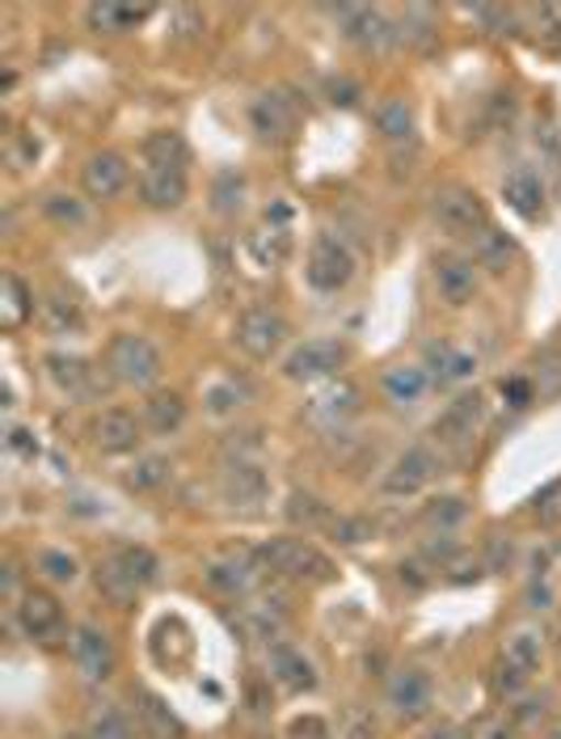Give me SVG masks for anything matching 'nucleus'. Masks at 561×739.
I'll return each mask as SVG.
<instances>
[{
	"label": "nucleus",
	"instance_id": "nucleus-1",
	"mask_svg": "<svg viewBox=\"0 0 561 739\" xmlns=\"http://www.w3.org/2000/svg\"><path fill=\"white\" fill-rule=\"evenodd\" d=\"M254 562H258V571H270V575L283 579H304V583H329L334 579V562L308 541H300V537H270V541L254 549Z\"/></svg>",
	"mask_w": 561,
	"mask_h": 739
},
{
	"label": "nucleus",
	"instance_id": "nucleus-2",
	"mask_svg": "<svg viewBox=\"0 0 561 739\" xmlns=\"http://www.w3.org/2000/svg\"><path fill=\"white\" fill-rule=\"evenodd\" d=\"M106 368L119 384L148 389L160 377V351L144 334H114L106 347Z\"/></svg>",
	"mask_w": 561,
	"mask_h": 739
},
{
	"label": "nucleus",
	"instance_id": "nucleus-3",
	"mask_svg": "<svg viewBox=\"0 0 561 739\" xmlns=\"http://www.w3.org/2000/svg\"><path fill=\"white\" fill-rule=\"evenodd\" d=\"M430 216H435V224H439L444 233H452V237H478V233L490 228V212H485L481 194L469 191V187H444V191H435Z\"/></svg>",
	"mask_w": 561,
	"mask_h": 739
},
{
	"label": "nucleus",
	"instance_id": "nucleus-4",
	"mask_svg": "<svg viewBox=\"0 0 561 739\" xmlns=\"http://www.w3.org/2000/svg\"><path fill=\"white\" fill-rule=\"evenodd\" d=\"M288 334H292L288 317L274 313V309H262V304H258V309H245L237 317V347L254 359H270L288 343Z\"/></svg>",
	"mask_w": 561,
	"mask_h": 739
},
{
	"label": "nucleus",
	"instance_id": "nucleus-5",
	"mask_svg": "<svg viewBox=\"0 0 561 739\" xmlns=\"http://www.w3.org/2000/svg\"><path fill=\"white\" fill-rule=\"evenodd\" d=\"M304 271H308V283H313L317 292H338V288H347L350 279H355V254H350L338 237L321 233L317 242L308 246Z\"/></svg>",
	"mask_w": 561,
	"mask_h": 739
},
{
	"label": "nucleus",
	"instance_id": "nucleus-6",
	"mask_svg": "<svg viewBox=\"0 0 561 739\" xmlns=\"http://www.w3.org/2000/svg\"><path fill=\"white\" fill-rule=\"evenodd\" d=\"M249 123L267 144H288L300 132V107L288 89H267L254 107H249Z\"/></svg>",
	"mask_w": 561,
	"mask_h": 739
},
{
	"label": "nucleus",
	"instance_id": "nucleus-7",
	"mask_svg": "<svg viewBox=\"0 0 561 739\" xmlns=\"http://www.w3.org/2000/svg\"><path fill=\"white\" fill-rule=\"evenodd\" d=\"M343 363H347V347H343V343H334V338H308V343H300L295 351H288L283 377L308 384V381H321V377H334Z\"/></svg>",
	"mask_w": 561,
	"mask_h": 739
},
{
	"label": "nucleus",
	"instance_id": "nucleus-8",
	"mask_svg": "<svg viewBox=\"0 0 561 739\" xmlns=\"http://www.w3.org/2000/svg\"><path fill=\"white\" fill-rule=\"evenodd\" d=\"M435 473H439V457L430 452L427 444H414V448H405L397 461H393V469L384 473L380 491L389 494V499H409V494L423 491Z\"/></svg>",
	"mask_w": 561,
	"mask_h": 739
},
{
	"label": "nucleus",
	"instance_id": "nucleus-9",
	"mask_svg": "<svg viewBox=\"0 0 561 739\" xmlns=\"http://www.w3.org/2000/svg\"><path fill=\"white\" fill-rule=\"evenodd\" d=\"M72 659H77L85 681H110V676H114V663H119L110 634L102 630V626H89V622L72 630Z\"/></svg>",
	"mask_w": 561,
	"mask_h": 739
},
{
	"label": "nucleus",
	"instance_id": "nucleus-10",
	"mask_svg": "<svg viewBox=\"0 0 561 739\" xmlns=\"http://www.w3.org/2000/svg\"><path fill=\"white\" fill-rule=\"evenodd\" d=\"M18 626L26 630V638L34 642H59V634H64V608L55 601L52 592H38V587H30L26 596L18 601Z\"/></svg>",
	"mask_w": 561,
	"mask_h": 739
},
{
	"label": "nucleus",
	"instance_id": "nucleus-11",
	"mask_svg": "<svg viewBox=\"0 0 561 739\" xmlns=\"http://www.w3.org/2000/svg\"><path fill=\"white\" fill-rule=\"evenodd\" d=\"M127 178H132V165L123 161L119 153H93V157L85 161V169H80V182H85V194H89V199H114V194H123Z\"/></svg>",
	"mask_w": 561,
	"mask_h": 739
},
{
	"label": "nucleus",
	"instance_id": "nucleus-12",
	"mask_svg": "<svg viewBox=\"0 0 561 739\" xmlns=\"http://www.w3.org/2000/svg\"><path fill=\"white\" fill-rule=\"evenodd\" d=\"M481 418H485V398H481L478 389L460 393V398L448 402V411L435 418V436L448 439V444H464L481 427Z\"/></svg>",
	"mask_w": 561,
	"mask_h": 739
},
{
	"label": "nucleus",
	"instance_id": "nucleus-13",
	"mask_svg": "<svg viewBox=\"0 0 561 739\" xmlns=\"http://www.w3.org/2000/svg\"><path fill=\"white\" fill-rule=\"evenodd\" d=\"M220 491H224V499L233 507H258V503H267L270 478L258 466H249V461H233L220 473Z\"/></svg>",
	"mask_w": 561,
	"mask_h": 739
},
{
	"label": "nucleus",
	"instance_id": "nucleus-14",
	"mask_svg": "<svg viewBox=\"0 0 561 739\" xmlns=\"http://www.w3.org/2000/svg\"><path fill=\"white\" fill-rule=\"evenodd\" d=\"M187 173L182 169H144L139 173V199L148 203V208H157V212H173V208H182L187 203Z\"/></svg>",
	"mask_w": 561,
	"mask_h": 739
},
{
	"label": "nucleus",
	"instance_id": "nucleus-15",
	"mask_svg": "<svg viewBox=\"0 0 561 739\" xmlns=\"http://www.w3.org/2000/svg\"><path fill=\"white\" fill-rule=\"evenodd\" d=\"M270 676L288 693H313L317 688V672L304 651H295L292 642H274L270 647Z\"/></svg>",
	"mask_w": 561,
	"mask_h": 739
},
{
	"label": "nucleus",
	"instance_id": "nucleus-16",
	"mask_svg": "<svg viewBox=\"0 0 561 739\" xmlns=\"http://www.w3.org/2000/svg\"><path fill=\"white\" fill-rule=\"evenodd\" d=\"M435 288H439V296L452 309L473 301L478 296V267H473V258H439L435 262Z\"/></svg>",
	"mask_w": 561,
	"mask_h": 739
},
{
	"label": "nucleus",
	"instance_id": "nucleus-17",
	"mask_svg": "<svg viewBox=\"0 0 561 739\" xmlns=\"http://www.w3.org/2000/svg\"><path fill=\"white\" fill-rule=\"evenodd\" d=\"M93 444L110 452V457H119V452H132L135 444H139V423H135L132 411H102L93 418Z\"/></svg>",
	"mask_w": 561,
	"mask_h": 739
},
{
	"label": "nucleus",
	"instance_id": "nucleus-18",
	"mask_svg": "<svg viewBox=\"0 0 561 739\" xmlns=\"http://www.w3.org/2000/svg\"><path fill=\"white\" fill-rule=\"evenodd\" d=\"M135 714H139V727H144V736L148 739H182L187 736L182 718L169 710V702L157 697V693H148V688L135 693Z\"/></svg>",
	"mask_w": 561,
	"mask_h": 739
},
{
	"label": "nucleus",
	"instance_id": "nucleus-19",
	"mask_svg": "<svg viewBox=\"0 0 561 739\" xmlns=\"http://www.w3.org/2000/svg\"><path fill=\"white\" fill-rule=\"evenodd\" d=\"M338 22H343V34H347L350 43H359V47H380L393 30L384 22V13L380 9H368V4H343L338 9Z\"/></svg>",
	"mask_w": 561,
	"mask_h": 739
},
{
	"label": "nucleus",
	"instance_id": "nucleus-20",
	"mask_svg": "<svg viewBox=\"0 0 561 739\" xmlns=\"http://www.w3.org/2000/svg\"><path fill=\"white\" fill-rule=\"evenodd\" d=\"M389 702H393V710L401 718H418V714H427L430 706V676L427 672H418V668H405L393 676V685H389Z\"/></svg>",
	"mask_w": 561,
	"mask_h": 739
},
{
	"label": "nucleus",
	"instance_id": "nucleus-21",
	"mask_svg": "<svg viewBox=\"0 0 561 739\" xmlns=\"http://www.w3.org/2000/svg\"><path fill=\"white\" fill-rule=\"evenodd\" d=\"M375 132L384 144H414L418 123H414V107L405 98H384L375 107Z\"/></svg>",
	"mask_w": 561,
	"mask_h": 739
},
{
	"label": "nucleus",
	"instance_id": "nucleus-22",
	"mask_svg": "<svg viewBox=\"0 0 561 739\" xmlns=\"http://www.w3.org/2000/svg\"><path fill=\"white\" fill-rule=\"evenodd\" d=\"M503 194H507V203L519 212L524 220H536L545 212V187H540V178H536L532 169H510L507 178H503Z\"/></svg>",
	"mask_w": 561,
	"mask_h": 739
},
{
	"label": "nucleus",
	"instance_id": "nucleus-23",
	"mask_svg": "<svg viewBox=\"0 0 561 739\" xmlns=\"http://www.w3.org/2000/svg\"><path fill=\"white\" fill-rule=\"evenodd\" d=\"M89 26L98 34H123V30H135L139 22L153 18L148 4H114V0H102V4H89Z\"/></svg>",
	"mask_w": 561,
	"mask_h": 739
},
{
	"label": "nucleus",
	"instance_id": "nucleus-24",
	"mask_svg": "<svg viewBox=\"0 0 561 739\" xmlns=\"http://www.w3.org/2000/svg\"><path fill=\"white\" fill-rule=\"evenodd\" d=\"M182 423H187V402H182V393L160 389V393H153V398L144 402V427H148L153 436H173Z\"/></svg>",
	"mask_w": 561,
	"mask_h": 739
},
{
	"label": "nucleus",
	"instance_id": "nucleus-25",
	"mask_svg": "<svg viewBox=\"0 0 561 739\" xmlns=\"http://www.w3.org/2000/svg\"><path fill=\"white\" fill-rule=\"evenodd\" d=\"M427 368L439 384H456V381H469V377L478 372V359L469 356V351H460V347H452V343H430Z\"/></svg>",
	"mask_w": 561,
	"mask_h": 739
},
{
	"label": "nucleus",
	"instance_id": "nucleus-26",
	"mask_svg": "<svg viewBox=\"0 0 561 739\" xmlns=\"http://www.w3.org/2000/svg\"><path fill=\"white\" fill-rule=\"evenodd\" d=\"M144 157H148L153 169H182V173H187L190 144L182 132L160 127V132H148V139H144Z\"/></svg>",
	"mask_w": 561,
	"mask_h": 739
},
{
	"label": "nucleus",
	"instance_id": "nucleus-27",
	"mask_svg": "<svg viewBox=\"0 0 561 739\" xmlns=\"http://www.w3.org/2000/svg\"><path fill=\"white\" fill-rule=\"evenodd\" d=\"M355 411H359V389L350 381L329 384V389H321L317 398L308 402V418H317V423H343Z\"/></svg>",
	"mask_w": 561,
	"mask_h": 739
},
{
	"label": "nucleus",
	"instance_id": "nucleus-28",
	"mask_svg": "<svg viewBox=\"0 0 561 739\" xmlns=\"http://www.w3.org/2000/svg\"><path fill=\"white\" fill-rule=\"evenodd\" d=\"M98 592H102V596H106L114 608H132L135 596H139L144 587H139V583H135V579L123 571V562L110 553V558H102V562H98Z\"/></svg>",
	"mask_w": 561,
	"mask_h": 739
},
{
	"label": "nucleus",
	"instance_id": "nucleus-29",
	"mask_svg": "<svg viewBox=\"0 0 561 739\" xmlns=\"http://www.w3.org/2000/svg\"><path fill=\"white\" fill-rule=\"evenodd\" d=\"M430 377L418 368V363H397L384 372V398L397 402V406H414L423 393H427Z\"/></svg>",
	"mask_w": 561,
	"mask_h": 739
},
{
	"label": "nucleus",
	"instance_id": "nucleus-30",
	"mask_svg": "<svg viewBox=\"0 0 561 739\" xmlns=\"http://www.w3.org/2000/svg\"><path fill=\"white\" fill-rule=\"evenodd\" d=\"M473 258L490 275H503L510 267V258H515V242L507 233H498V228H485V233L473 237Z\"/></svg>",
	"mask_w": 561,
	"mask_h": 739
},
{
	"label": "nucleus",
	"instance_id": "nucleus-31",
	"mask_svg": "<svg viewBox=\"0 0 561 739\" xmlns=\"http://www.w3.org/2000/svg\"><path fill=\"white\" fill-rule=\"evenodd\" d=\"M47 372H52V381L59 384V389H68V393H85V389H89V377H93V368L80 356H47Z\"/></svg>",
	"mask_w": 561,
	"mask_h": 739
},
{
	"label": "nucleus",
	"instance_id": "nucleus-32",
	"mask_svg": "<svg viewBox=\"0 0 561 739\" xmlns=\"http://www.w3.org/2000/svg\"><path fill=\"white\" fill-rule=\"evenodd\" d=\"M114 558L123 562V571L139 583V587H153L160 575V558L153 553V549H144V546H123V549H114Z\"/></svg>",
	"mask_w": 561,
	"mask_h": 739
},
{
	"label": "nucleus",
	"instance_id": "nucleus-33",
	"mask_svg": "<svg viewBox=\"0 0 561 739\" xmlns=\"http://www.w3.org/2000/svg\"><path fill=\"white\" fill-rule=\"evenodd\" d=\"M89 736L93 739H135L132 718L114 706H102V710L89 714Z\"/></svg>",
	"mask_w": 561,
	"mask_h": 739
},
{
	"label": "nucleus",
	"instance_id": "nucleus-34",
	"mask_svg": "<svg viewBox=\"0 0 561 739\" xmlns=\"http://www.w3.org/2000/svg\"><path fill=\"white\" fill-rule=\"evenodd\" d=\"M540 656H545V647H540V634H515L507 642V663L510 668H519L524 676H532L536 668H540Z\"/></svg>",
	"mask_w": 561,
	"mask_h": 739
},
{
	"label": "nucleus",
	"instance_id": "nucleus-35",
	"mask_svg": "<svg viewBox=\"0 0 561 739\" xmlns=\"http://www.w3.org/2000/svg\"><path fill=\"white\" fill-rule=\"evenodd\" d=\"M288 520H292V524H304V528H317V524H329L334 516H329V507L321 503L317 494L295 491L292 499H288Z\"/></svg>",
	"mask_w": 561,
	"mask_h": 739
},
{
	"label": "nucleus",
	"instance_id": "nucleus-36",
	"mask_svg": "<svg viewBox=\"0 0 561 739\" xmlns=\"http://www.w3.org/2000/svg\"><path fill=\"white\" fill-rule=\"evenodd\" d=\"M169 473H173V466L165 461V457H144V461H135V469L127 473V486L132 491H157V486H165L169 482Z\"/></svg>",
	"mask_w": 561,
	"mask_h": 739
},
{
	"label": "nucleus",
	"instance_id": "nucleus-37",
	"mask_svg": "<svg viewBox=\"0 0 561 739\" xmlns=\"http://www.w3.org/2000/svg\"><path fill=\"white\" fill-rule=\"evenodd\" d=\"M249 567L245 562H212L207 567V583H212L215 592H228V596H240L245 587H249Z\"/></svg>",
	"mask_w": 561,
	"mask_h": 739
},
{
	"label": "nucleus",
	"instance_id": "nucleus-38",
	"mask_svg": "<svg viewBox=\"0 0 561 739\" xmlns=\"http://www.w3.org/2000/svg\"><path fill=\"white\" fill-rule=\"evenodd\" d=\"M464 516H469V507H464V499H456V494H448V499H435V503H427V512H423V520H427L430 528H439V533L456 528Z\"/></svg>",
	"mask_w": 561,
	"mask_h": 739
},
{
	"label": "nucleus",
	"instance_id": "nucleus-39",
	"mask_svg": "<svg viewBox=\"0 0 561 739\" xmlns=\"http://www.w3.org/2000/svg\"><path fill=\"white\" fill-rule=\"evenodd\" d=\"M329 533H334L338 546H363L375 528L372 520H363V516H334V520H329Z\"/></svg>",
	"mask_w": 561,
	"mask_h": 739
},
{
	"label": "nucleus",
	"instance_id": "nucleus-40",
	"mask_svg": "<svg viewBox=\"0 0 561 739\" xmlns=\"http://www.w3.org/2000/svg\"><path fill=\"white\" fill-rule=\"evenodd\" d=\"M38 571L52 579V583H72V579H77V558L64 553V549H43V553H38Z\"/></svg>",
	"mask_w": 561,
	"mask_h": 739
},
{
	"label": "nucleus",
	"instance_id": "nucleus-41",
	"mask_svg": "<svg viewBox=\"0 0 561 739\" xmlns=\"http://www.w3.org/2000/svg\"><path fill=\"white\" fill-rule=\"evenodd\" d=\"M4 292H9V313H4V326L13 329V326H22V317H26L34 304H30L26 283H22L18 275H4Z\"/></svg>",
	"mask_w": 561,
	"mask_h": 739
},
{
	"label": "nucleus",
	"instance_id": "nucleus-42",
	"mask_svg": "<svg viewBox=\"0 0 561 739\" xmlns=\"http://www.w3.org/2000/svg\"><path fill=\"white\" fill-rule=\"evenodd\" d=\"M43 212H47L55 224H68V228H72V224H85V208H80L72 194H47V199H43Z\"/></svg>",
	"mask_w": 561,
	"mask_h": 739
},
{
	"label": "nucleus",
	"instance_id": "nucleus-43",
	"mask_svg": "<svg viewBox=\"0 0 561 739\" xmlns=\"http://www.w3.org/2000/svg\"><path fill=\"white\" fill-rule=\"evenodd\" d=\"M240 191H245V182H240L237 173H220V182H215V212H237Z\"/></svg>",
	"mask_w": 561,
	"mask_h": 739
},
{
	"label": "nucleus",
	"instance_id": "nucleus-44",
	"mask_svg": "<svg viewBox=\"0 0 561 739\" xmlns=\"http://www.w3.org/2000/svg\"><path fill=\"white\" fill-rule=\"evenodd\" d=\"M536 516H540V524H558L561 520V482H549L545 491L532 499Z\"/></svg>",
	"mask_w": 561,
	"mask_h": 739
},
{
	"label": "nucleus",
	"instance_id": "nucleus-45",
	"mask_svg": "<svg viewBox=\"0 0 561 739\" xmlns=\"http://www.w3.org/2000/svg\"><path fill=\"white\" fill-rule=\"evenodd\" d=\"M240 398H245V389H240L237 381H224V384H215L212 393H207V411H215V414H228V411H237V406H240Z\"/></svg>",
	"mask_w": 561,
	"mask_h": 739
},
{
	"label": "nucleus",
	"instance_id": "nucleus-46",
	"mask_svg": "<svg viewBox=\"0 0 561 739\" xmlns=\"http://www.w3.org/2000/svg\"><path fill=\"white\" fill-rule=\"evenodd\" d=\"M510 562H515V546H510L507 537H494V541H490V553H485V571L507 575Z\"/></svg>",
	"mask_w": 561,
	"mask_h": 739
},
{
	"label": "nucleus",
	"instance_id": "nucleus-47",
	"mask_svg": "<svg viewBox=\"0 0 561 739\" xmlns=\"http://www.w3.org/2000/svg\"><path fill=\"white\" fill-rule=\"evenodd\" d=\"M456 553H460V546H456L448 533H439L435 541H427V546H423V558H427V562H439V567H448Z\"/></svg>",
	"mask_w": 561,
	"mask_h": 739
},
{
	"label": "nucleus",
	"instance_id": "nucleus-48",
	"mask_svg": "<svg viewBox=\"0 0 561 739\" xmlns=\"http://www.w3.org/2000/svg\"><path fill=\"white\" fill-rule=\"evenodd\" d=\"M47 317H52V326H80V313H77V304L72 301H64V296H55V301H47Z\"/></svg>",
	"mask_w": 561,
	"mask_h": 739
},
{
	"label": "nucleus",
	"instance_id": "nucleus-49",
	"mask_svg": "<svg viewBox=\"0 0 561 739\" xmlns=\"http://www.w3.org/2000/svg\"><path fill=\"white\" fill-rule=\"evenodd\" d=\"M288 739H329V727L308 714V718H295L292 727H288Z\"/></svg>",
	"mask_w": 561,
	"mask_h": 739
},
{
	"label": "nucleus",
	"instance_id": "nucleus-50",
	"mask_svg": "<svg viewBox=\"0 0 561 739\" xmlns=\"http://www.w3.org/2000/svg\"><path fill=\"white\" fill-rule=\"evenodd\" d=\"M519 685H524V672H519V668H510L507 659H503V668L494 672V688H498L503 697H515V693H519Z\"/></svg>",
	"mask_w": 561,
	"mask_h": 739
},
{
	"label": "nucleus",
	"instance_id": "nucleus-51",
	"mask_svg": "<svg viewBox=\"0 0 561 739\" xmlns=\"http://www.w3.org/2000/svg\"><path fill=\"white\" fill-rule=\"evenodd\" d=\"M245 706H249V714H270L274 710V706H270V688L249 681V685H245Z\"/></svg>",
	"mask_w": 561,
	"mask_h": 739
},
{
	"label": "nucleus",
	"instance_id": "nucleus-52",
	"mask_svg": "<svg viewBox=\"0 0 561 739\" xmlns=\"http://www.w3.org/2000/svg\"><path fill=\"white\" fill-rule=\"evenodd\" d=\"M469 739H510V727L503 718H485V723H478V727L469 731Z\"/></svg>",
	"mask_w": 561,
	"mask_h": 739
},
{
	"label": "nucleus",
	"instance_id": "nucleus-53",
	"mask_svg": "<svg viewBox=\"0 0 561 739\" xmlns=\"http://www.w3.org/2000/svg\"><path fill=\"white\" fill-rule=\"evenodd\" d=\"M524 601H528V608H549V604H553V587H549L545 579H532Z\"/></svg>",
	"mask_w": 561,
	"mask_h": 739
},
{
	"label": "nucleus",
	"instance_id": "nucleus-54",
	"mask_svg": "<svg viewBox=\"0 0 561 739\" xmlns=\"http://www.w3.org/2000/svg\"><path fill=\"white\" fill-rule=\"evenodd\" d=\"M355 98H359V89L350 81H329V102L334 107H355Z\"/></svg>",
	"mask_w": 561,
	"mask_h": 739
},
{
	"label": "nucleus",
	"instance_id": "nucleus-55",
	"mask_svg": "<svg viewBox=\"0 0 561 739\" xmlns=\"http://www.w3.org/2000/svg\"><path fill=\"white\" fill-rule=\"evenodd\" d=\"M9 448H13V452H22V457H34V452H38V444L30 439L26 427H13V432H9Z\"/></svg>",
	"mask_w": 561,
	"mask_h": 739
},
{
	"label": "nucleus",
	"instance_id": "nucleus-56",
	"mask_svg": "<svg viewBox=\"0 0 561 739\" xmlns=\"http://www.w3.org/2000/svg\"><path fill=\"white\" fill-rule=\"evenodd\" d=\"M503 393H507L515 406H524V402L532 398V384H528V381H507V384H503Z\"/></svg>",
	"mask_w": 561,
	"mask_h": 739
},
{
	"label": "nucleus",
	"instance_id": "nucleus-57",
	"mask_svg": "<svg viewBox=\"0 0 561 739\" xmlns=\"http://www.w3.org/2000/svg\"><path fill=\"white\" fill-rule=\"evenodd\" d=\"M549 562H553V549H536L532 558H528V567H532V579H540L549 571Z\"/></svg>",
	"mask_w": 561,
	"mask_h": 739
},
{
	"label": "nucleus",
	"instance_id": "nucleus-58",
	"mask_svg": "<svg viewBox=\"0 0 561 739\" xmlns=\"http://www.w3.org/2000/svg\"><path fill=\"white\" fill-rule=\"evenodd\" d=\"M418 571H423V567H414V562H409V567H401V583H409L414 592H418V587H427V579L418 575Z\"/></svg>",
	"mask_w": 561,
	"mask_h": 739
},
{
	"label": "nucleus",
	"instance_id": "nucleus-59",
	"mask_svg": "<svg viewBox=\"0 0 561 739\" xmlns=\"http://www.w3.org/2000/svg\"><path fill=\"white\" fill-rule=\"evenodd\" d=\"M178 22H182V38H190V34H199V30H203V22H199L190 9H182V13H178Z\"/></svg>",
	"mask_w": 561,
	"mask_h": 739
},
{
	"label": "nucleus",
	"instance_id": "nucleus-60",
	"mask_svg": "<svg viewBox=\"0 0 561 739\" xmlns=\"http://www.w3.org/2000/svg\"><path fill=\"white\" fill-rule=\"evenodd\" d=\"M427 739H464V731H456V727H435Z\"/></svg>",
	"mask_w": 561,
	"mask_h": 739
},
{
	"label": "nucleus",
	"instance_id": "nucleus-61",
	"mask_svg": "<svg viewBox=\"0 0 561 739\" xmlns=\"http://www.w3.org/2000/svg\"><path fill=\"white\" fill-rule=\"evenodd\" d=\"M549 739H561V727H553V731H549Z\"/></svg>",
	"mask_w": 561,
	"mask_h": 739
},
{
	"label": "nucleus",
	"instance_id": "nucleus-62",
	"mask_svg": "<svg viewBox=\"0 0 561 739\" xmlns=\"http://www.w3.org/2000/svg\"><path fill=\"white\" fill-rule=\"evenodd\" d=\"M240 739H270V736H258V731H254V736H240Z\"/></svg>",
	"mask_w": 561,
	"mask_h": 739
},
{
	"label": "nucleus",
	"instance_id": "nucleus-63",
	"mask_svg": "<svg viewBox=\"0 0 561 739\" xmlns=\"http://www.w3.org/2000/svg\"><path fill=\"white\" fill-rule=\"evenodd\" d=\"M68 739H93V736H68Z\"/></svg>",
	"mask_w": 561,
	"mask_h": 739
}]
</instances>
